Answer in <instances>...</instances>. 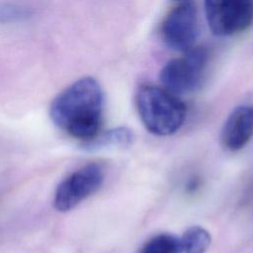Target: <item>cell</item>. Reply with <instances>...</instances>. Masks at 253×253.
Here are the masks:
<instances>
[{
	"mask_svg": "<svg viewBox=\"0 0 253 253\" xmlns=\"http://www.w3.org/2000/svg\"><path fill=\"white\" fill-rule=\"evenodd\" d=\"M132 139V132L127 128L121 127L109 130L100 137H95L94 139L87 142V146L90 148H98L105 146L124 147L131 144Z\"/></svg>",
	"mask_w": 253,
	"mask_h": 253,
	"instance_id": "cell-10",
	"label": "cell"
},
{
	"mask_svg": "<svg viewBox=\"0 0 253 253\" xmlns=\"http://www.w3.org/2000/svg\"><path fill=\"white\" fill-rule=\"evenodd\" d=\"M135 105L144 126L156 135L173 134L185 122L184 103L164 87L141 85L135 95Z\"/></svg>",
	"mask_w": 253,
	"mask_h": 253,
	"instance_id": "cell-2",
	"label": "cell"
},
{
	"mask_svg": "<svg viewBox=\"0 0 253 253\" xmlns=\"http://www.w3.org/2000/svg\"><path fill=\"white\" fill-rule=\"evenodd\" d=\"M253 136V106L236 107L227 117L221 130L224 147L236 151L244 147Z\"/></svg>",
	"mask_w": 253,
	"mask_h": 253,
	"instance_id": "cell-7",
	"label": "cell"
},
{
	"mask_svg": "<svg viewBox=\"0 0 253 253\" xmlns=\"http://www.w3.org/2000/svg\"><path fill=\"white\" fill-rule=\"evenodd\" d=\"M179 240L184 253H206L211 245V237L204 227L193 225L186 229Z\"/></svg>",
	"mask_w": 253,
	"mask_h": 253,
	"instance_id": "cell-8",
	"label": "cell"
},
{
	"mask_svg": "<svg viewBox=\"0 0 253 253\" xmlns=\"http://www.w3.org/2000/svg\"><path fill=\"white\" fill-rule=\"evenodd\" d=\"M209 58V50L206 47L193 46L162 67L159 73L161 84L175 95L195 92L204 81Z\"/></svg>",
	"mask_w": 253,
	"mask_h": 253,
	"instance_id": "cell-3",
	"label": "cell"
},
{
	"mask_svg": "<svg viewBox=\"0 0 253 253\" xmlns=\"http://www.w3.org/2000/svg\"><path fill=\"white\" fill-rule=\"evenodd\" d=\"M160 33L169 48L182 52L192 48L199 34L196 6L188 1L174 7L163 20Z\"/></svg>",
	"mask_w": 253,
	"mask_h": 253,
	"instance_id": "cell-6",
	"label": "cell"
},
{
	"mask_svg": "<svg viewBox=\"0 0 253 253\" xmlns=\"http://www.w3.org/2000/svg\"><path fill=\"white\" fill-rule=\"evenodd\" d=\"M32 11L26 5L13 0H0V23H16L30 18Z\"/></svg>",
	"mask_w": 253,
	"mask_h": 253,
	"instance_id": "cell-11",
	"label": "cell"
},
{
	"mask_svg": "<svg viewBox=\"0 0 253 253\" xmlns=\"http://www.w3.org/2000/svg\"><path fill=\"white\" fill-rule=\"evenodd\" d=\"M139 253H184L179 238L169 233H159L149 238Z\"/></svg>",
	"mask_w": 253,
	"mask_h": 253,
	"instance_id": "cell-9",
	"label": "cell"
},
{
	"mask_svg": "<svg viewBox=\"0 0 253 253\" xmlns=\"http://www.w3.org/2000/svg\"><path fill=\"white\" fill-rule=\"evenodd\" d=\"M176 1H180V2H188L190 0H176Z\"/></svg>",
	"mask_w": 253,
	"mask_h": 253,
	"instance_id": "cell-12",
	"label": "cell"
},
{
	"mask_svg": "<svg viewBox=\"0 0 253 253\" xmlns=\"http://www.w3.org/2000/svg\"><path fill=\"white\" fill-rule=\"evenodd\" d=\"M103 104L104 95L99 82L86 76L70 84L53 99L49 116L58 128L88 142L99 133Z\"/></svg>",
	"mask_w": 253,
	"mask_h": 253,
	"instance_id": "cell-1",
	"label": "cell"
},
{
	"mask_svg": "<svg viewBox=\"0 0 253 253\" xmlns=\"http://www.w3.org/2000/svg\"><path fill=\"white\" fill-rule=\"evenodd\" d=\"M104 181V171L98 163H89L62 180L53 196V207L65 212L77 207L99 190Z\"/></svg>",
	"mask_w": 253,
	"mask_h": 253,
	"instance_id": "cell-5",
	"label": "cell"
},
{
	"mask_svg": "<svg viewBox=\"0 0 253 253\" xmlns=\"http://www.w3.org/2000/svg\"><path fill=\"white\" fill-rule=\"evenodd\" d=\"M211 33L228 37L245 31L253 23V0H205Z\"/></svg>",
	"mask_w": 253,
	"mask_h": 253,
	"instance_id": "cell-4",
	"label": "cell"
}]
</instances>
